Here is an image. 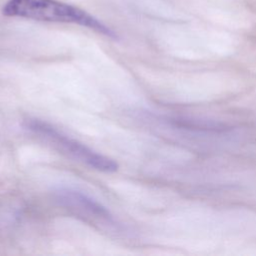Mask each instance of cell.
Returning a JSON list of instances; mask_svg holds the SVG:
<instances>
[{
    "instance_id": "3",
    "label": "cell",
    "mask_w": 256,
    "mask_h": 256,
    "mask_svg": "<svg viewBox=\"0 0 256 256\" xmlns=\"http://www.w3.org/2000/svg\"><path fill=\"white\" fill-rule=\"evenodd\" d=\"M54 201L72 216L101 229H114L118 223L110 210L88 194L69 186L52 191Z\"/></svg>"
},
{
    "instance_id": "1",
    "label": "cell",
    "mask_w": 256,
    "mask_h": 256,
    "mask_svg": "<svg viewBox=\"0 0 256 256\" xmlns=\"http://www.w3.org/2000/svg\"><path fill=\"white\" fill-rule=\"evenodd\" d=\"M2 14L35 21L77 24L107 37L117 38L111 28L88 12L58 0H8L2 8Z\"/></svg>"
},
{
    "instance_id": "2",
    "label": "cell",
    "mask_w": 256,
    "mask_h": 256,
    "mask_svg": "<svg viewBox=\"0 0 256 256\" xmlns=\"http://www.w3.org/2000/svg\"><path fill=\"white\" fill-rule=\"evenodd\" d=\"M23 127L58 151H61L97 171L113 173L119 168L118 163L112 158L91 149L74 138H71L44 120L27 118L23 122Z\"/></svg>"
}]
</instances>
